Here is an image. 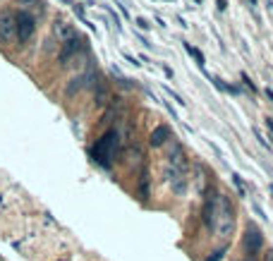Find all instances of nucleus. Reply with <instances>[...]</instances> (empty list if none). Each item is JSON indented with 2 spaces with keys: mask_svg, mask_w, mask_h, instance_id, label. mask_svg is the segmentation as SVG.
Returning <instances> with one entry per match:
<instances>
[{
  "mask_svg": "<svg viewBox=\"0 0 273 261\" xmlns=\"http://www.w3.org/2000/svg\"><path fill=\"white\" fill-rule=\"evenodd\" d=\"M245 261H254V259H245Z\"/></svg>",
  "mask_w": 273,
  "mask_h": 261,
  "instance_id": "f3484780",
  "label": "nucleus"
},
{
  "mask_svg": "<svg viewBox=\"0 0 273 261\" xmlns=\"http://www.w3.org/2000/svg\"><path fill=\"white\" fill-rule=\"evenodd\" d=\"M266 125H269V130L273 132V117H266Z\"/></svg>",
  "mask_w": 273,
  "mask_h": 261,
  "instance_id": "dca6fc26",
  "label": "nucleus"
},
{
  "mask_svg": "<svg viewBox=\"0 0 273 261\" xmlns=\"http://www.w3.org/2000/svg\"><path fill=\"white\" fill-rule=\"evenodd\" d=\"M223 257H225V249H218V252H214V254H211L206 261H220Z\"/></svg>",
  "mask_w": 273,
  "mask_h": 261,
  "instance_id": "f8f14e48",
  "label": "nucleus"
},
{
  "mask_svg": "<svg viewBox=\"0 0 273 261\" xmlns=\"http://www.w3.org/2000/svg\"><path fill=\"white\" fill-rule=\"evenodd\" d=\"M89 79H98V75H96V72H89V75L84 72V75H79V77H75V79L70 82V87H67V93L72 96V93H77V91H79V89H84L86 84H91Z\"/></svg>",
  "mask_w": 273,
  "mask_h": 261,
  "instance_id": "1a4fd4ad",
  "label": "nucleus"
},
{
  "mask_svg": "<svg viewBox=\"0 0 273 261\" xmlns=\"http://www.w3.org/2000/svg\"><path fill=\"white\" fill-rule=\"evenodd\" d=\"M235 223L237 221H235V206H233V202L225 194H218L216 208H214V221H211L209 230L214 232V235H218V237L230 240L233 232H235Z\"/></svg>",
  "mask_w": 273,
  "mask_h": 261,
  "instance_id": "f03ea898",
  "label": "nucleus"
},
{
  "mask_svg": "<svg viewBox=\"0 0 273 261\" xmlns=\"http://www.w3.org/2000/svg\"><path fill=\"white\" fill-rule=\"evenodd\" d=\"M53 34H55V38H58L60 43L72 41V38H77V36H79V31L75 29V24H72V22H67V19H55L53 22Z\"/></svg>",
  "mask_w": 273,
  "mask_h": 261,
  "instance_id": "6e6552de",
  "label": "nucleus"
},
{
  "mask_svg": "<svg viewBox=\"0 0 273 261\" xmlns=\"http://www.w3.org/2000/svg\"><path fill=\"white\" fill-rule=\"evenodd\" d=\"M86 43H89V41H84L82 36H77V38H72V41H65V43H62V48H60V62H62V65H67L70 60L77 56V53H84V51L89 48Z\"/></svg>",
  "mask_w": 273,
  "mask_h": 261,
  "instance_id": "0eeeda50",
  "label": "nucleus"
},
{
  "mask_svg": "<svg viewBox=\"0 0 273 261\" xmlns=\"http://www.w3.org/2000/svg\"><path fill=\"white\" fill-rule=\"evenodd\" d=\"M117 149H120V134H117L115 130H110L108 134H103V137L94 144V149H91V156H94L101 166L110 168V163H113V158H115Z\"/></svg>",
  "mask_w": 273,
  "mask_h": 261,
  "instance_id": "7ed1b4c3",
  "label": "nucleus"
},
{
  "mask_svg": "<svg viewBox=\"0 0 273 261\" xmlns=\"http://www.w3.org/2000/svg\"><path fill=\"white\" fill-rule=\"evenodd\" d=\"M165 175H168V185L173 187L175 194H185L187 187V161H185V151L180 144H173L165 158Z\"/></svg>",
  "mask_w": 273,
  "mask_h": 261,
  "instance_id": "f257e3e1",
  "label": "nucleus"
},
{
  "mask_svg": "<svg viewBox=\"0 0 273 261\" xmlns=\"http://www.w3.org/2000/svg\"><path fill=\"white\" fill-rule=\"evenodd\" d=\"M12 41H17V29H15V12L5 10V12H0V43L10 46Z\"/></svg>",
  "mask_w": 273,
  "mask_h": 261,
  "instance_id": "423d86ee",
  "label": "nucleus"
},
{
  "mask_svg": "<svg viewBox=\"0 0 273 261\" xmlns=\"http://www.w3.org/2000/svg\"><path fill=\"white\" fill-rule=\"evenodd\" d=\"M261 247H264V235H261V230H256L254 225H249L245 237H242V249H245L247 259H254Z\"/></svg>",
  "mask_w": 273,
  "mask_h": 261,
  "instance_id": "39448f33",
  "label": "nucleus"
},
{
  "mask_svg": "<svg viewBox=\"0 0 273 261\" xmlns=\"http://www.w3.org/2000/svg\"><path fill=\"white\" fill-rule=\"evenodd\" d=\"M136 27H139V29H149L151 24H149V22H146V19L141 17V19H136Z\"/></svg>",
  "mask_w": 273,
  "mask_h": 261,
  "instance_id": "ddd939ff",
  "label": "nucleus"
},
{
  "mask_svg": "<svg viewBox=\"0 0 273 261\" xmlns=\"http://www.w3.org/2000/svg\"><path fill=\"white\" fill-rule=\"evenodd\" d=\"M264 261H273V249H269V252L264 254Z\"/></svg>",
  "mask_w": 273,
  "mask_h": 261,
  "instance_id": "4468645a",
  "label": "nucleus"
},
{
  "mask_svg": "<svg viewBox=\"0 0 273 261\" xmlns=\"http://www.w3.org/2000/svg\"><path fill=\"white\" fill-rule=\"evenodd\" d=\"M15 29H17V41L20 43H29L31 36L36 34V19L29 12H17L15 15Z\"/></svg>",
  "mask_w": 273,
  "mask_h": 261,
  "instance_id": "20e7f679",
  "label": "nucleus"
},
{
  "mask_svg": "<svg viewBox=\"0 0 273 261\" xmlns=\"http://www.w3.org/2000/svg\"><path fill=\"white\" fill-rule=\"evenodd\" d=\"M225 5H228V2H225V0H218V10H220V12H223V10H225Z\"/></svg>",
  "mask_w": 273,
  "mask_h": 261,
  "instance_id": "2eb2a0df",
  "label": "nucleus"
},
{
  "mask_svg": "<svg viewBox=\"0 0 273 261\" xmlns=\"http://www.w3.org/2000/svg\"><path fill=\"white\" fill-rule=\"evenodd\" d=\"M185 48H187V53H190V56H194V58H196L199 67H201V65H204V56H201V53H199V51H196L194 46H185Z\"/></svg>",
  "mask_w": 273,
  "mask_h": 261,
  "instance_id": "9b49d317",
  "label": "nucleus"
},
{
  "mask_svg": "<svg viewBox=\"0 0 273 261\" xmlns=\"http://www.w3.org/2000/svg\"><path fill=\"white\" fill-rule=\"evenodd\" d=\"M168 139H170V127L161 125V127H156V130L151 132V137H149V144L154 146V149H158V146H163Z\"/></svg>",
  "mask_w": 273,
  "mask_h": 261,
  "instance_id": "9d476101",
  "label": "nucleus"
}]
</instances>
